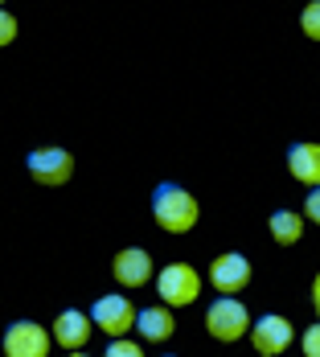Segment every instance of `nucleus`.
<instances>
[{"label": "nucleus", "mask_w": 320, "mask_h": 357, "mask_svg": "<svg viewBox=\"0 0 320 357\" xmlns=\"http://www.w3.org/2000/svg\"><path fill=\"white\" fill-rule=\"evenodd\" d=\"M247 337H250V345H254V354L280 357L284 349H291V341H296V328H291V321H287V317H280V312H267V317L250 321Z\"/></svg>", "instance_id": "39448f33"}, {"label": "nucleus", "mask_w": 320, "mask_h": 357, "mask_svg": "<svg viewBox=\"0 0 320 357\" xmlns=\"http://www.w3.org/2000/svg\"><path fill=\"white\" fill-rule=\"evenodd\" d=\"M91 333H95V321H91V312H78V308H66V312H58V317H54V328H49L54 345H58V349H70V354L86 349Z\"/></svg>", "instance_id": "9d476101"}, {"label": "nucleus", "mask_w": 320, "mask_h": 357, "mask_svg": "<svg viewBox=\"0 0 320 357\" xmlns=\"http://www.w3.org/2000/svg\"><path fill=\"white\" fill-rule=\"evenodd\" d=\"M152 218H156V226L165 234H189L197 226V218H201V206L185 185L165 181V185L152 189Z\"/></svg>", "instance_id": "f257e3e1"}, {"label": "nucleus", "mask_w": 320, "mask_h": 357, "mask_svg": "<svg viewBox=\"0 0 320 357\" xmlns=\"http://www.w3.org/2000/svg\"><path fill=\"white\" fill-rule=\"evenodd\" d=\"M267 230H271V238H275L280 247H296V243L304 238V214H296V210H275V214L267 218Z\"/></svg>", "instance_id": "ddd939ff"}, {"label": "nucleus", "mask_w": 320, "mask_h": 357, "mask_svg": "<svg viewBox=\"0 0 320 357\" xmlns=\"http://www.w3.org/2000/svg\"><path fill=\"white\" fill-rule=\"evenodd\" d=\"M17 29H21V25H17V17H13V13H8L4 4H0V50L17 41Z\"/></svg>", "instance_id": "dca6fc26"}, {"label": "nucleus", "mask_w": 320, "mask_h": 357, "mask_svg": "<svg viewBox=\"0 0 320 357\" xmlns=\"http://www.w3.org/2000/svg\"><path fill=\"white\" fill-rule=\"evenodd\" d=\"M0 4H4V0H0Z\"/></svg>", "instance_id": "aec40b11"}, {"label": "nucleus", "mask_w": 320, "mask_h": 357, "mask_svg": "<svg viewBox=\"0 0 320 357\" xmlns=\"http://www.w3.org/2000/svg\"><path fill=\"white\" fill-rule=\"evenodd\" d=\"M136 304L128 300V296H99L95 304H91V321L99 333L107 337H123V333H132L136 328Z\"/></svg>", "instance_id": "0eeeda50"}, {"label": "nucleus", "mask_w": 320, "mask_h": 357, "mask_svg": "<svg viewBox=\"0 0 320 357\" xmlns=\"http://www.w3.org/2000/svg\"><path fill=\"white\" fill-rule=\"evenodd\" d=\"M312 308H317V317H320V271H317V280H312Z\"/></svg>", "instance_id": "6ab92c4d"}, {"label": "nucleus", "mask_w": 320, "mask_h": 357, "mask_svg": "<svg viewBox=\"0 0 320 357\" xmlns=\"http://www.w3.org/2000/svg\"><path fill=\"white\" fill-rule=\"evenodd\" d=\"M287 173L300 185H320V144L317 140H300L287 148Z\"/></svg>", "instance_id": "f8f14e48"}, {"label": "nucleus", "mask_w": 320, "mask_h": 357, "mask_svg": "<svg viewBox=\"0 0 320 357\" xmlns=\"http://www.w3.org/2000/svg\"><path fill=\"white\" fill-rule=\"evenodd\" d=\"M304 218L320 226V185H312V189H308V197H304Z\"/></svg>", "instance_id": "f3484780"}, {"label": "nucleus", "mask_w": 320, "mask_h": 357, "mask_svg": "<svg viewBox=\"0 0 320 357\" xmlns=\"http://www.w3.org/2000/svg\"><path fill=\"white\" fill-rule=\"evenodd\" d=\"M25 169H29V177H33L37 185L62 189V185L74 177V156L66 152V148L49 144V148H33V152L25 156Z\"/></svg>", "instance_id": "20e7f679"}, {"label": "nucleus", "mask_w": 320, "mask_h": 357, "mask_svg": "<svg viewBox=\"0 0 320 357\" xmlns=\"http://www.w3.org/2000/svg\"><path fill=\"white\" fill-rule=\"evenodd\" d=\"M111 275H115V284L128 287V291L148 287V284H152V275H156L152 250H144V247H123V250H115V259H111Z\"/></svg>", "instance_id": "6e6552de"}, {"label": "nucleus", "mask_w": 320, "mask_h": 357, "mask_svg": "<svg viewBox=\"0 0 320 357\" xmlns=\"http://www.w3.org/2000/svg\"><path fill=\"white\" fill-rule=\"evenodd\" d=\"M140 341H132L128 333L123 337H111V345H107V357H140Z\"/></svg>", "instance_id": "2eb2a0df"}, {"label": "nucleus", "mask_w": 320, "mask_h": 357, "mask_svg": "<svg viewBox=\"0 0 320 357\" xmlns=\"http://www.w3.org/2000/svg\"><path fill=\"white\" fill-rule=\"evenodd\" d=\"M136 328H140V341L165 345V341H173V333H177V317H173L169 304H152V308H140V312H136Z\"/></svg>", "instance_id": "9b49d317"}, {"label": "nucleus", "mask_w": 320, "mask_h": 357, "mask_svg": "<svg viewBox=\"0 0 320 357\" xmlns=\"http://www.w3.org/2000/svg\"><path fill=\"white\" fill-rule=\"evenodd\" d=\"M300 29H304L308 41H320V0H308L300 8Z\"/></svg>", "instance_id": "4468645a"}, {"label": "nucleus", "mask_w": 320, "mask_h": 357, "mask_svg": "<svg viewBox=\"0 0 320 357\" xmlns=\"http://www.w3.org/2000/svg\"><path fill=\"white\" fill-rule=\"evenodd\" d=\"M247 328H250V312L238 296H218L210 308H206V333H210L213 341H222V345L243 341Z\"/></svg>", "instance_id": "7ed1b4c3"}, {"label": "nucleus", "mask_w": 320, "mask_h": 357, "mask_svg": "<svg viewBox=\"0 0 320 357\" xmlns=\"http://www.w3.org/2000/svg\"><path fill=\"white\" fill-rule=\"evenodd\" d=\"M0 345H4L8 357H45L49 345H54V337H49V328H41L37 321H13L4 328Z\"/></svg>", "instance_id": "1a4fd4ad"}, {"label": "nucleus", "mask_w": 320, "mask_h": 357, "mask_svg": "<svg viewBox=\"0 0 320 357\" xmlns=\"http://www.w3.org/2000/svg\"><path fill=\"white\" fill-rule=\"evenodd\" d=\"M250 275H254V267L238 250H226L210 263V287L218 296H243V287H250Z\"/></svg>", "instance_id": "423d86ee"}, {"label": "nucleus", "mask_w": 320, "mask_h": 357, "mask_svg": "<svg viewBox=\"0 0 320 357\" xmlns=\"http://www.w3.org/2000/svg\"><path fill=\"white\" fill-rule=\"evenodd\" d=\"M152 284H156L160 304H169V308H189L201 296V275H197L193 263H165L152 275Z\"/></svg>", "instance_id": "f03ea898"}, {"label": "nucleus", "mask_w": 320, "mask_h": 357, "mask_svg": "<svg viewBox=\"0 0 320 357\" xmlns=\"http://www.w3.org/2000/svg\"><path fill=\"white\" fill-rule=\"evenodd\" d=\"M304 354H308V357H320V321L304 328Z\"/></svg>", "instance_id": "a211bd4d"}]
</instances>
